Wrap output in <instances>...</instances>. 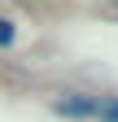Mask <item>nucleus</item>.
Instances as JSON below:
<instances>
[{
	"instance_id": "obj_1",
	"label": "nucleus",
	"mask_w": 118,
	"mask_h": 122,
	"mask_svg": "<svg viewBox=\"0 0 118 122\" xmlns=\"http://www.w3.org/2000/svg\"><path fill=\"white\" fill-rule=\"evenodd\" d=\"M53 109L61 118H96L101 96H96V92H61V96L53 100Z\"/></svg>"
},
{
	"instance_id": "obj_4",
	"label": "nucleus",
	"mask_w": 118,
	"mask_h": 122,
	"mask_svg": "<svg viewBox=\"0 0 118 122\" xmlns=\"http://www.w3.org/2000/svg\"><path fill=\"white\" fill-rule=\"evenodd\" d=\"M109 5H114V9H118V0H109Z\"/></svg>"
},
{
	"instance_id": "obj_3",
	"label": "nucleus",
	"mask_w": 118,
	"mask_h": 122,
	"mask_svg": "<svg viewBox=\"0 0 118 122\" xmlns=\"http://www.w3.org/2000/svg\"><path fill=\"white\" fill-rule=\"evenodd\" d=\"M13 39H18V22L0 18V48H13Z\"/></svg>"
},
{
	"instance_id": "obj_2",
	"label": "nucleus",
	"mask_w": 118,
	"mask_h": 122,
	"mask_svg": "<svg viewBox=\"0 0 118 122\" xmlns=\"http://www.w3.org/2000/svg\"><path fill=\"white\" fill-rule=\"evenodd\" d=\"M96 122H118V96H101V109H96Z\"/></svg>"
}]
</instances>
